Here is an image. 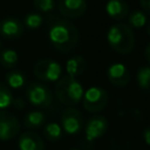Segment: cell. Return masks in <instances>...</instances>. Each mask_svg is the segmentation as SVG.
<instances>
[{"instance_id": "obj_1", "label": "cell", "mask_w": 150, "mask_h": 150, "mask_svg": "<svg viewBox=\"0 0 150 150\" xmlns=\"http://www.w3.org/2000/svg\"><path fill=\"white\" fill-rule=\"evenodd\" d=\"M48 38L52 46L62 53L71 52L80 39L77 27L67 19H54L48 26Z\"/></svg>"}, {"instance_id": "obj_2", "label": "cell", "mask_w": 150, "mask_h": 150, "mask_svg": "<svg viewBox=\"0 0 150 150\" xmlns=\"http://www.w3.org/2000/svg\"><path fill=\"white\" fill-rule=\"evenodd\" d=\"M109 47L120 54H129L135 46V36L132 28L124 22H118L110 26L107 33Z\"/></svg>"}, {"instance_id": "obj_3", "label": "cell", "mask_w": 150, "mask_h": 150, "mask_svg": "<svg viewBox=\"0 0 150 150\" xmlns=\"http://www.w3.org/2000/svg\"><path fill=\"white\" fill-rule=\"evenodd\" d=\"M84 90L82 84L74 77L63 75L55 83V95L59 102L73 107L82 101Z\"/></svg>"}, {"instance_id": "obj_4", "label": "cell", "mask_w": 150, "mask_h": 150, "mask_svg": "<svg viewBox=\"0 0 150 150\" xmlns=\"http://www.w3.org/2000/svg\"><path fill=\"white\" fill-rule=\"evenodd\" d=\"M28 102L36 108H47L53 103L54 95L48 86L42 82H33L26 89Z\"/></svg>"}, {"instance_id": "obj_5", "label": "cell", "mask_w": 150, "mask_h": 150, "mask_svg": "<svg viewBox=\"0 0 150 150\" xmlns=\"http://www.w3.org/2000/svg\"><path fill=\"white\" fill-rule=\"evenodd\" d=\"M109 101V96L105 89L101 87H90L88 88L82 97L83 108L88 112H100L102 111Z\"/></svg>"}, {"instance_id": "obj_6", "label": "cell", "mask_w": 150, "mask_h": 150, "mask_svg": "<svg viewBox=\"0 0 150 150\" xmlns=\"http://www.w3.org/2000/svg\"><path fill=\"white\" fill-rule=\"evenodd\" d=\"M33 73L35 77L42 82H56L61 77L62 68L55 60L42 59L35 63Z\"/></svg>"}, {"instance_id": "obj_7", "label": "cell", "mask_w": 150, "mask_h": 150, "mask_svg": "<svg viewBox=\"0 0 150 150\" xmlns=\"http://www.w3.org/2000/svg\"><path fill=\"white\" fill-rule=\"evenodd\" d=\"M61 128L62 130L68 135H75L79 134L84 125L83 115L80 110L68 107L66 108L61 114Z\"/></svg>"}, {"instance_id": "obj_8", "label": "cell", "mask_w": 150, "mask_h": 150, "mask_svg": "<svg viewBox=\"0 0 150 150\" xmlns=\"http://www.w3.org/2000/svg\"><path fill=\"white\" fill-rule=\"evenodd\" d=\"M19 120L6 110H0V141H11L20 132Z\"/></svg>"}, {"instance_id": "obj_9", "label": "cell", "mask_w": 150, "mask_h": 150, "mask_svg": "<svg viewBox=\"0 0 150 150\" xmlns=\"http://www.w3.org/2000/svg\"><path fill=\"white\" fill-rule=\"evenodd\" d=\"M108 121L102 115H94L84 124V136L89 142L101 138L108 130Z\"/></svg>"}, {"instance_id": "obj_10", "label": "cell", "mask_w": 150, "mask_h": 150, "mask_svg": "<svg viewBox=\"0 0 150 150\" xmlns=\"http://www.w3.org/2000/svg\"><path fill=\"white\" fill-rule=\"evenodd\" d=\"M57 8L66 19H79L87 11V0H60Z\"/></svg>"}, {"instance_id": "obj_11", "label": "cell", "mask_w": 150, "mask_h": 150, "mask_svg": "<svg viewBox=\"0 0 150 150\" xmlns=\"http://www.w3.org/2000/svg\"><path fill=\"white\" fill-rule=\"evenodd\" d=\"M107 76L109 82L117 88L125 87L130 82V71L123 63L120 62L109 66L107 70Z\"/></svg>"}, {"instance_id": "obj_12", "label": "cell", "mask_w": 150, "mask_h": 150, "mask_svg": "<svg viewBox=\"0 0 150 150\" xmlns=\"http://www.w3.org/2000/svg\"><path fill=\"white\" fill-rule=\"evenodd\" d=\"M25 32L23 23L13 16L5 18L0 21V35L7 40L19 39Z\"/></svg>"}, {"instance_id": "obj_13", "label": "cell", "mask_w": 150, "mask_h": 150, "mask_svg": "<svg viewBox=\"0 0 150 150\" xmlns=\"http://www.w3.org/2000/svg\"><path fill=\"white\" fill-rule=\"evenodd\" d=\"M18 146L19 150H45V142L38 132L26 131L20 135Z\"/></svg>"}, {"instance_id": "obj_14", "label": "cell", "mask_w": 150, "mask_h": 150, "mask_svg": "<svg viewBox=\"0 0 150 150\" xmlns=\"http://www.w3.org/2000/svg\"><path fill=\"white\" fill-rule=\"evenodd\" d=\"M105 12L111 19L121 21L128 18L129 6L125 0H108L105 4Z\"/></svg>"}, {"instance_id": "obj_15", "label": "cell", "mask_w": 150, "mask_h": 150, "mask_svg": "<svg viewBox=\"0 0 150 150\" xmlns=\"http://www.w3.org/2000/svg\"><path fill=\"white\" fill-rule=\"evenodd\" d=\"M87 68V62L83 56L75 55L67 60L66 62V71L68 76H71L74 79L81 76Z\"/></svg>"}, {"instance_id": "obj_16", "label": "cell", "mask_w": 150, "mask_h": 150, "mask_svg": "<svg viewBox=\"0 0 150 150\" xmlns=\"http://www.w3.org/2000/svg\"><path fill=\"white\" fill-rule=\"evenodd\" d=\"M46 122V116L40 110H32L23 117V125L27 129H39Z\"/></svg>"}, {"instance_id": "obj_17", "label": "cell", "mask_w": 150, "mask_h": 150, "mask_svg": "<svg viewBox=\"0 0 150 150\" xmlns=\"http://www.w3.org/2000/svg\"><path fill=\"white\" fill-rule=\"evenodd\" d=\"M5 80H6L7 87L13 88V89H20L26 83L25 73H22L21 70H18V69H13V70L8 71L5 75Z\"/></svg>"}, {"instance_id": "obj_18", "label": "cell", "mask_w": 150, "mask_h": 150, "mask_svg": "<svg viewBox=\"0 0 150 150\" xmlns=\"http://www.w3.org/2000/svg\"><path fill=\"white\" fill-rule=\"evenodd\" d=\"M43 137L49 141V142H55V141H59L62 138V134H63V130L61 128V125L56 122H50V123H47L45 127H43Z\"/></svg>"}, {"instance_id": "obj_19", "label": "cell", "mask_w": 150, "mask_h": 150, "mask_svg": "<svg viewBox=\"0 0 150 150\" xmlns=\"http://www.w3.org/2000/svg\"><path fill=\"white\" fill-rule=\"evenodd\" d=\"M19 61L18 53L14 49H4L0 53V64L5 68H14Z\"/></svg>"}, {"instance_id": "obj_20", "label": "cell", "mask_w": 150, "mask_h": 150, "mask_svg": "<svg viewBox=\"0 0 150 150\" xmlns=\"http://www.w3.org/2000/svg\"><path fill=\"white\" fill-rule=\"evenodd\" d=\"M128 22H129L130 27L139 29V28H143L146 25L148 20H146L145 13L142 9H135L128 15Z\"/></svg>"}, {"instance_id": "obj_21", "label": "cell", "mask_w": 150, "mask_h": 150, "mask_svg": "<svg viewBox=\"0 0 150 150\" xmlns=\"http://www.w3.org/2000/svg\"><path fill=\"white\" fill-rule=\"evenodd\" d=\"M136 81L142 90H150V67L143 66L136 73Z\"/></svg>"}, {"instance_id": "obj_22", "label": "cell", "mask_w": 150, "mask_h": 150, "mask_svg": "<svg viewBox=\"0 0 150 150\" xmlns=\"http://www.w3.org/2000/svg\"><path fill=\"white\" fill-rule=\"evenodd\" d=\"M14 96L11 89L2 82H0V110H5L13 104Z\"/></svg>"}, {"instance_id": "obj_23", "label": "cell", "mask_w": 150, "mask_h": 150, "mask_svg": "<svg viewBox=\"0 0 150 150\" xmlns=\"http://www.w3.org/2000/svg\"><path fill=\"white\" fill-rule=\"evenodd\" d=\"M42 22H43L42 15L39 14V13L32 12V13H28V14L25 16V19H23V27H26V28L33 30V29L40 28L41 25H42Z\"/></svg>"}, {"instance_id": "obj_24", "label": "cell", "mask_w": 150, "mask_h": 150, "mask_svg": "<svg viewBox=\"0 0 150 150\" xmlns=\"http://www.w3.org/2000/svg\"><path fill=\"white\" fill-rule=\"evenodd\" d=\"M33 6L38 12L47 13L55 8L54 0H33Z\"/></svg>"}, {"instance_id": "obj_25", "label": "cell", "mask_w": 150, "mask_h": 150, "mask_svg": "<svg viewBox=\"0 0 150 150\" xmlns=\"http://www.w3.org/2000/svg\"><path fill=\"white\" fill-rule=\"evenodd\" d=\"M143 139H144L145 144L150 146V125L144 129V131H143Z\"/></svg>"}, {"instance_id": "obj_26", "label": "cell", "mask_w": 150, "mask_h": 150, "mask_svg": "<svg viewBox=\"0 0 150 150\" xmlns=\"http://www.w3.org/2000/svg\"><path fill=\"white\" fill-rule=\"evenodd\" d=\"M12 105H14L16 109H22V108L25 107V101H23L21 97H16V98H14Z\"/></svg>"}, {"instance_id": "obj_27", "label": "cell", "mask_w": 150, "mask_h": 150, "mask_svg": "<svg viewBox=\"0 0 150 150\" xmlns=\"http://www.w3.org/2000/svg\"><path fill=\"white\" fill-rule=\"evenodd\" d=\"M139 5L144 12L150 13V0H139Z\"/></svg>"}, {"instance_id": "obj_28", "label": "cell", "mask_w": 150, "mask_h": 150, "mask_svg": "<svg viewBox=\"0 0 150 150\" xmlns=\"http://www.w3.org/2000/svg\"><path fill=\"white\" fill-rule=\"evenodd\" d=\"M144 55H145V59H146V61L150 63V43H148V46L145 47V50H144Z\"/></svg>"}, {"instance_id": "obj_29", "label": "cell", "mask_w": 150, "mask_h": 150, "mask_svg": "<svg viewBox=\"0 0 150 150\" xmlns=\"http://www.w3.org/2000/svg\"><path fill=\"white\" fill-rule=\"evenodd\" d=\"M145 26H146V33H148V35L150 36V20L146 22V25H145Z\"/></svg>"}, {"instance_id": "obj_30", "label": "cell", "mask_w": 150, "mask_h": 150, "mask_svg": "<svg viewBox=\"0 0 150 150\" xmlns=\"http://www.w3.org/2000/svg\"><path fill=\"white\" fill-rule=\"evenodd\" d=\"M70 150H80V149H70Z\"/></svg>"}, {"instance_id": "obj_31", "label": "cell", "mask_w": 150, "mask_h": 150, "mask_svg": "<svg viewBox=\"0 0 150 150\" xmlns=\"http://www.w3.org/2000/svg\"><path fill=\"white\" fill-rule=\"evenodd\" d=\"M0 48H1V40H0Z\"/></svg>"}]
</instances>
